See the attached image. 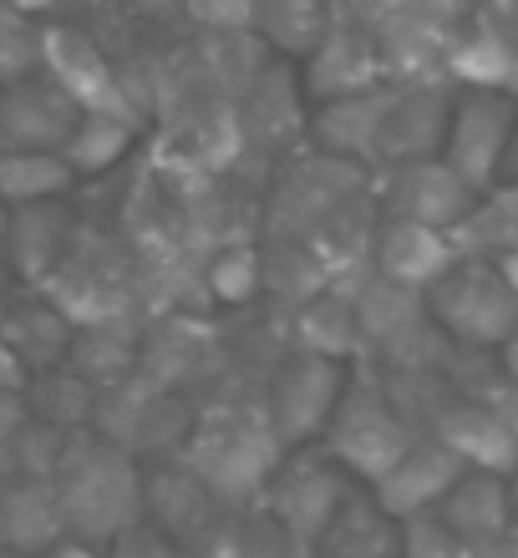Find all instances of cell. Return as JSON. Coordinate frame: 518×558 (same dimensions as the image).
<instances>
[{
  "label": "cell",
  "instance_id": "6da1fadb",
  "mask_svg": "<svg viewBox=\"0 0 518 558\" xmlns=\"http://www.w3.org/2000/svg\"><path fill=\"white\" fill-rule=\"evenodd\" d=\"M57 508L76 544L112 548L122 533L143 529V477L107 441H82L76 452H67Z\"/></svg>",
  "mask_w": 518,
  "mask_h": 558
},
{
  "label": "cell",
  "instance_id": "7a4b0ae2",
  "mask_svg": "<svg viewBox=\"0 0 518 558\" xmlns=\"http://www.w3.org/2000/svg\"><path fill=\"white\" fill-rule=\"evenodd\" d=\"M285 462V447L275 437L265 412L234 407V412H208L189 441V472L214 493V502H250L265 498L269 477Z\"/></svg>",
  "mask_w": 518,
  "mask_h": 558
},
{
  "label": "cell",
  "instance_id": "3957f363",
  "mask_svg": "<svg viewBox=\"0 0 518 558\" xmlns=\"http://www.w3.org/2000/svg\"><path fill=\"white\" fill-rule=\"evenodd\" d=\"M412 447H417L412 422L386 401L382 386L356 381L351 376L341 407L330 416V432H326V441H321V452H326L351 483L376 487Z\"/></svg>",
  "mask_w": 518,
  "mask_h": 558
},
{
  "label": "cell",
  "instance_id": "277c9868",
  "mask_svg": "<svg viewBox=\"0 0 518 558\" xmlns=\"http://www.w3.org/2000/svg\"><path fill=\"white\" fill-rule=\"evenodd\" d=\"M422 300L437 330L468 351H498L518 330V300L493 259H458Z\"/></svg>",
  "mask_w": 518,
  "mask_h": 558
},
{
  "label": "cell",
  "instance_id": "5b68a950",
  "mask_svg": "<svg viewBox=\"0 0 518 558\" xmlns=\"http://www.w3.org/2000/svg\"><path fill=\"white\" fill-rule=\"evenodd\" d=\"M351 498H356V483L326 452H296V457H285L280 468H275V477H269L265 518L290 544L315 554V544L326 538V529L336 523V513Z\"/></svg>",
  "mask_w": 518,
  "mask_h": 558
},
{
  "label": "cell",
  "instance_id": "8992f818",
  "mask_svg": "<svg viewBox=\"0 0 518 558\" xmlns=\"http://www.w3.org/2000/svg\"><path fill=\"white\" fill-rule=\"evenodd\" d=\"M514 128H518L514 92H458V97H453V122H447L443 162L478 193V198H489V193L504 183Z\"/></svg>",
  "mask_w": 518,
  "mask_h": 558
},
{
  "label": "cell",
  "instance_id": "52a82bcc",
  "mask_svg": "<svg viewBox=\"0 0 518 558\" xmlns=\"http://www.w3.org/2000/svg\"><path fill=\"white\" fill-rule=\"evenodd\" d=\"M300 87H305L311 112L315 107L351 102V97H366V92L386 87L382 46H376V31H371L366 11H336L326 41L300 61Z\"/></svg>",
  "mask_w": 518,
  "mask_h": 558
},
{
  "label": "cell",
  "instance_id": "ba28073f",
  "mask_svg": "<svg viewBox=\"0 0 518 558\" xmlns=\"http://www.w3.org/2000/svg\"><path fill=\"white\" fill-rule=\"evenodd\" d=\"M346 386V366L336 361H321V355H290L280 371H275V386H269V426L280 437L285 452H311V441H326L330 416L341 407Z\"/></svg>",
  "mask_w": 518,
  "mask_h": 558
},
{
  "label": "cell",
  "instance_id": "9c48e42d",
  "mask_svg": "<svg viewBox=\"0 0 518 558\" xmlns=\"http://www.w3.org/2000/svg\"><path fill=\"white\" fill-rule=\"evenodd\" d=\"M41 72L51 76V82H57L67 97H72L82 118H112V122H128V128H137L133 92L122 87L118 66L103 57V46L92 41L87 31H76V26H46Z\"/></svg>",
  "mask_w": 518,
  "mask_h": 558
},
{
  "label": "cell",
  "instance_id": "30bf717a",
  "mask_svg": "<svg viewBox=\"0 0 518 558\" xmlns=\"http://www.w3.org/2000/svg\"><path fill=\"white\" fill-rule=\"evenodd\" d=\"M453 82H391L376 133V173L407 168V162L443 158L447 122H453Z\"/></svg>",
  "mask_w": 518,
  "mask_h": 558
},
{
  "label": "cell",
  "instance_id": "8fae6325",
  "mask_svg": "<svg viewBox=\"0 0 518 558\" xmlns=\"http://www.w3.org/2000/svg\"><path fill=\"white\" fill-rule=\"evenodd\" d=\"M462 15L453 5H391L371 15L382 66L391 82H443L447 51L458 41Z\"/></svg>",
  "mask_w": 518,
  "mask_h": 558
},
{
  "label": "cell",
  "instance_id": "7c38bea8",
  "mask_svg": "<svg viewBox=\"0 0 518 558\" xmlns=\"http://www.w3.org/2000/svg\"><path fill=\"white\" fill-rule=\"evenodd\" d=\"M382 204L391 223H422V229H437V234H458L483 198L443 158H432L382 173Z\"/></svg>",
  "mask_w": 518,
  "mask_h": 558
},
{
  "label": "cell",
  "instance_id": "4fadbf2b",
  "mask_svg": "<svg viewBox=\"0 0 518 558\" xmlns=\"http://www.w3.org/2000/svg\"><path fill=\"white\" fill-rule=\"evenodd\" d=\"M76 122V102L46 72L0 92V153H61Z\"/></svg>",
  "mask_w": 518,
  "mask_h": 558
},
{
  "label": "cell",
  "instance_id": "5bb4252c",
  "mask_svg": "<svg viewBox=\"0 0 518 558\" xmlns=\"http://www.w3.org/2000/svg\"><path fill=\"white\" fill-rule=\"evenodd\" d=\"M462 472L468 468L447 452L443 441L417 437L412 452L401 457L397 468L371 487V498H376V508H382L386 518H397V523H417V518H432L437 508H443V498L453 493V483H458Z\"/></svg>",
  "mask_w": 518,
  "mask_h": 558
},
{
  "label": "cell",
  "instance_id": "9a60e30c",
  "mask_svg": "<svg viewBox=\"0 0 518 558\" xmlns=\"http://www.w3.org/2000/svg\"><path fill=\"white\" fill-rule=\"evenodd\" d=\"M432 518H437L453 538H462L468 548H478V554L493 558L518 523L514 518V487H508V477H493V472H462L458 483H453V493L443 498V508H437Z\"/></svg>",
  "mask_w": 518,
  "mask_h": 558
},
{
  "label": "cell",
  "instance_id": "2e32d148",
  "mask_svg": "<svg viewBox=\"0 0 518 558\" xmlns=\"http://www.w3.org/2000/svg\"><path fill=\"white\" fill-rule=\"evenodd\" d=\"M443 76H453L458 92H514L518 31L504 26V15L478 11V21L458 26V41L447 51Z\"/></svg>",
  "mask_w": 518,
  "mask_h": 558
},
{
  "label": "cell",
  "instance_id": "e0dca14e",
  "mask_svg": "<svg viewBox=\"0 0 518 558\" xmlns=\"http://www.w3.org/2000/svg\"><path fill=\"white\" fill-rule=\"evenodd\" d=\"M458 259L462 254L453 244V234H437V229H422V223H391V219L376 229V275L407 294H427Z\"/></svg>",
  "mask_w": 518,
  "mask_h": 558
},
{
  "label": "cell",
  "instance_id": "ac0fdd59",
  "mask_svg": "<svg viewBox=\"0 0 518 558\" xmlns=\"http://www.w3.org/2000/svg\"><path fill=\"white\" fill-rule=\"evenodd\" d=\"M432 441H443L468 472H493V477H514L518 472V441L504 426V416L478 401H458L437 416Z\"/></svg>",
  "mask_w": 518,
  "mask_h": 558
},
{
  "label": "cell",
  "instance_id": "d6986e66",
  "mask_svg": "<svg viewBox=\"0 0 518 558\" xmlns=\"http://www.w3.org/2000/svg\"><path fill=\"white\" fill-rule=\"evenodd\" d=\"M0 250H5V259L21 279H51L72 259V214H67V204L15 208Z\"/></svg>",
  "mask_w": 518,
  "mask_h": 558
},
{
  "label": "cell",
  "instance_id": "ffe728a7",
  "mask_svg": "<svg viewBox=\"0 0 518 558\" xmlns=\"http://www.w3.org/2000/svg\"><path fill=\"white\" fill-rule=\"evenodd\" d=\"M311 558H401V523L386 518L371 493L366 498L356 493L336 513V523L326 529V538L315 544Z\"/></svg>",
  "mask_w": 518,
  "mask_h": 558
},
{
  "label": "cell",
  "instance_id": "44dd1931",
  "mask_svg": "<svg viewBox=\"0 0 518 558\" xmlns=\"http://www.w3.org/2000/svg\"><path fill=\"white\" fill-rule=\"evenodd\" d=\"M330 21H336V11L321 0H269V5H254V41L275 57L305 61L326 41Z\"/></svg>",
  "mask_w": 518,
  "mask_h": 558
},
{
  "label": "cell",
  "instance_id": "7402d4cb",
  "mask_svg": "<svg viewBox=\"0 0 518 558\" xmlns=\"http://www.w3.org/2000/svg\"><path fill=\"white\" fill-rule=\"evenodd\" d=\"M244 133L254 137H290L305 122L311 128V102H305V87H300V72L290 66H265L254 76L250 87V102H244Z\"/></svg>",
  "mask_w": 518,
  "mask_h": 558
},
{
  "label": "cell",
  "instance_id": "603a6c76",
  "mask_svg": "<svg viewBox=\"0 0 518 558\" xmlns=\"http://www.w3.org/2000/svg\"><path fill=\"white\" fill-rule=\"evenodd\" d=\"M76 189V173L61 153H0V204L11 208H41L61 204Z\"/></svg>",
  "mask_w": 518,
  "mask_h": 558
},
{
  "label": "cell",
  "instance_id": "cb8c5ba5",
  "mask_svg": "<svg viewBox=\"0 0 518 558\" xmlns=\"http://www.w3.org/2000/svg\"><path fill=\"white\" fill-rule=\"evenodd\" d=\"M462 259H504L518 254V183L493 189L483 204L473 208V219L453 234Z\"/></svg>",
  "mask_w": 518,
  "mask_h": 558
},
{
  "label": "cell",
  "instance_id": "d4e9b609",
  "mask_svg": "<svg viewBox=\"0 0 518 558\" xmlns=\"http://www.w3.org/2000/svg\"><path fill=\"white\" fill-rule=\"evenodd\" d=\"M198 558H311L300 544H290L269 518H219V529L204 538Z\"/></svg>",
  "mask_w": 518,
  "mask_h": 558
},
{
  "label": "cell",
  "instance_id": "484cf974",
  "mask_svg": "<svg viewBox=\"0 0 518 558\" xmlns=\"http://www.w3.org/2000/svg\"><path fill=\"white\" fill-rule=\"evenodd\" d=\"M137 128L128 122H112V118H82L76 122L72 143L61 147V158L72 168L76 178H97V173H112L122 158H128V147H133Z\"/></svg>",
  "mask_w": 518,
  "mask_h": 558
},
{
  "label": "cell",
  "instance_id": "4316f807",
  "mask_svg": "<svg viewBox=\"0 0 518 558\" xmlns=\"http://www.w3.org/2000/svg\"><path fill=\"white\" fill-rule=\"evenodd\" d=\"M356 340H361V315L346 300H311L300 310V355H321L341 366Z\"/></svg>",
  "mask_w": 518,
  "mask_h": 558
},
{
  "label": "cell",
  "instance_id": "83f0119b",
  "mask_svg": "<svg viewBox=\"0 0 518 558\" xmlns=\"http://www.w3.org/2000/svg\"><path fill=\"white\" fill-rule=\"evenodd\" d=\"M41 51H46L41 21H31L15 5H0V92L41 76Z\"/></svg>",
  "mask_w": 518,
  "mask_h": 558
},
{
  "label": "cell",
  "instance_id": "f1b7e54d",
  "mask_svg": "<svg viewBox=\"0 0 518 558\" xmlns=\"http://www.w3.org/2000/svg\"><path fill=\"white\" fill-rule=\"evenodd\" d=\"M260 284H265V254L250 250V244H234L208 265V294L219 305H244L260 294Z\"/></svg>",
  "mask_w": 518,
  "mask_h": 558
},
{
  "label": "cell",
  "instance_id": "f546056e",
  "mask_svg": "<svg viewBox=\"0 0 518 558\" xmlns=\"http://www.w3.org/2000/svg\"><path fill=\"white\" fill-rule=\"evenodd\" d=\"M401 558H489V554H478L462 538H453L437 518H417V523H401Z\"/></svg>",
  "mask_w": 518,
  "mask_h": 558
},
{
  "label": "cell",
  "instance_id": "4dcf8cb0",
  "mask_svg": "<svg viewBox=\"0 0 518 558\" xmlns=\"http://www.w3.org/2000/svg\"><path fill=\"white\" fill-rule=\"evenodd\" d=\"M107 558H198L193 548H183V544H173L168 533H158L153 523H143V529H133V533H122L118 544L107 548Z\"/></svg>",
  "mask_w": 518,
  "mask_h": 558
},
{
  "label": "cell",
  "instance_id": "1f68e13d",
  "mask_svg": "<svg viewBox=\"0 0 518 558\" xmlns=\"http://www.w3.org/2000/svg\"><path fill=\"white\" fill-rule=\"evenodd\" d=\"M489 407H493L498 416H504V426L514 432V441H518V386H504V391H498V397H493Z\"/></svg>",
  "mask_w": 518,
  "mask_h": 558
},
{
  "label": "cell",
  "instance_id": "d6a6232c",
  "mask_svg": "<svg viewBox=\"0 0 518 558\" xmlns=\"http://www.w3.org/2000/svg\"><path fill=\"white\" fill-rule=\"evenodd\" d=\"M46 558H107V548H92V544H76V538H61V544L46 548Z\"/></svg>",
  "mask_w": 518,
  "mask_h": 558
},
{
  "label": "cell",
  "instance_id": "836d02e7",
  "mask_svg": "<svg viewBox=\"0 0 518 558\" xmlns=\"http://www.w3.org/2000/svg\"><path fill=\"white\" fill-rule=\"evenodd\" d=\"M498 366H504V376H508V386H518V330L498 345Z\"/></svg>",
  "mask_w": 518,
  "mask_h": 558
},
{
  "label": "cell",
  "instance_id": "e575fe53",
  "mask_svg": "<svg viewBox=\"0 0 518 558\" xmlns=\"http://www.w3.org/2000/svg\"><path fill=\"white\" fill-rule=\"evenodd\" d=\"M498 265V275H504V284L514 290V300H518V254H504V259H493Z\"/></svg>",
  "mask_w": 518,
  "mask_h": 558
},
{
  "label": "cell",
  "instance_id": "d590c367",
  "mask_svg": "<svg viewBox=\"0 0 518 558\" xmlns=\"http://www.w3.org/2000/svg\"><path fill=\"white\" fill-rule=\"evenodd\" d=\"M504 183H518V128H514V143H508V162H504ZM498 183V189H504Z\"/></svg>",
  "mask_w": 518,
  "mask_h": 558
},
{
  "label": "cell",
  "instance_id": "8d00e7d4",
  "mask_svg": "<svg viewBox=\"0 0 518 558\" xmlns=\"http://www.w3.org/2000/svg\"><path fill=\"white\" fill-rule=\"evenodd\" d=\"M493 558H518V523H514V533H508V538H504V548H498V554H493Z\"/></svg>",
  "mask_w": 518,
  "mask_h": 558
},
{
  "label": "cell",
  "instance_id": "74e56055",
  "mask_svg": "<svg viewBox=\"0 0 518 558\" xmlns=\"http://www.w3.org/2000/svg\"><path fill=\"white\" fill-rule=\"evenodd\" d=\"M5 223H11V208L0 204V244H5Z\"/></svg>",
  "mask_w": 518,
  "mask_h": 558
},
{
  "label": "cell",
  "instance_id": "f35d334b",
  "mask_svg": "<svg viewBox=\"0 0 518 558\" xmlns=\"http://www.w3.org/2000/svg\"><path fill=\"white\" fill-rule=\"evenodd\" d=\"M514 97H518V76H514Z\"/></svg>",
  "mask_w": 518,
  "mask_h": 558
}]
</instances>
